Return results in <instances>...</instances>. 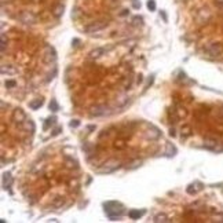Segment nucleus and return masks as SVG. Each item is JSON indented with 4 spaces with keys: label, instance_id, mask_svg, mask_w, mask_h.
<instances>
[{
    "label": "nucleus",
    "instance_id": "obj_21",
    "mask_svg": "<svg viewBox=\"0 0 223 223\" xmlns=\"http://www.w3.org/2000/svg\"><path fill=\"white\" fill-rule=\"evenodd\" d=\"M65 163H66L67 168H77V163H76V161H73V158L66 157L65 158Z\"/></svg>",
    "mask_w": 223,
    "mask_h": 223
},
{
    "label": "nucleus",
    "instance_id": "obj_33",
    "mask_svg": "<svg viewBox=\"0 0 223 223\" xmlns=\"http://www.w3.org/2000/svg\"><path fill=\"white\" fill-rule=\"evenodd\" d=\"M114 146H116V148H119V149H123V148H124V142H116V145H114Z\"/></svg>",
    "mask_w": 223,
    "mask_h": 223
},
{
    "label": "nucleus",
    "instance_id": "obj_28",
    "mask_svg": "<svg viewBox=\"0 0 223 223\" xmlns=\"http://www.w3.org/2000/svg\"><path fill=\"white\" fill-rule=\"evenodd\" d=\"M176 116L179 117V119H182V117H184V116H186V110H184V109H182V107H179V109L176 110Z\"/></svg>",
    "mask_w": 223,
    "mask_h": 223
},
{
    "label": "nucleus",
    "instance_id": "obj_12",
    "mask_svg": "<svg viewBox=\"0 0 223 223\" xmlns=\"http://www.w3.org/2000/svg\"><path fill=\"white\" fill-rule=\"evenodd\" d=\"M43 103H44V101H43L42 98H37V99H34V101H32L30 103H29V107H30L32 110H37V109H40V107L43 106Z\"/></svg>",
    "mask_w": 223,
    "mask_h": 223
},
{
    "label": "nucleus",
    "instance_id": "obj_22",
    "mask_svg": "<svg viewBox=\"0 0 223 223\" xmlns=\"http://www.w3.org/2000/svg\"><path fill=\"white\" fill-rule=\"evenodd\" d=\"M48 107H50V110H52V112H58V110H59V105L57 103V101H55V99H51Z\"/></svg>",
    "mask_w": 223,
    "mask_h": 223
},
{
    "label": "nucleus",
    "instance_id": "obj_8",
    "mask_svg": "<svg viewBox=\"0 0 223 223\" xmlns=\"http://www.w3.org/2000/svg\"><path fill=\"white\" fill-rule=\"evenodd\" d=\"M204 145H205V148L209 149V150H215V152L219 150V152H222L221 148H218V146H219V140L215 139V138H205V139H204Z\"/></svg>",
    "mask_w": 223,
    "mask_h": 223
},
{
    "label": "nucleus",
    "instance_id": "obj_25",
    "mask_svg": "<svg viewBox=\"0 0 223 223\" xmlns=\"http://www.w3.org/2000/svg\"><path fill=\"white\" fill-rule=\"evenodd\" d=\"M15 72H17V70L14 69V67H7V69H6L4 66L2 67V73H3V75H6V73H7V75H14Z\"/></svg>",
    "mask_w": 223,
    "mask_h": 223
},
{
    "label": "nucleus",
    "instance_id": "obj_26",
    "mask_svg": "<svg viewBox=\"0 0 223 223\" xmlns=\"http://www.w3.org/2000/svg\"><path fill=\"white\" fill-rule=\"evenodd\" d=\"M4 86H6V88H14V87L17 86V83H15V80H7L4 83Z\"/></svg>",
    "mask_w": 223,
    "mask_h": 223
},
{
    "label": "nucleus",
    "instance_id": "obj_15",
    "mask_svg": "<svg viewBox=\"0 0 223 223\" xmlns=\"http://www.w3.org/2000/svg\"><path fill=\"white\" fill-rule=\"evenodd\" d=\"M180 131H182V139H184V138H187V136L192 135V127H190L189 124H184Z\"/></svg>",
    "mask_w": 223,
    "mask_h": 223
},
{
    "label": "nucleus",
    "instance_id": "obj_37",
    "mask_svg": "<svg viewBox=\"0 0 223 223\" xmlns=\"http://www.w3.org/2000/svg\"><path fill=\"white\" fill-rule=\"evenodd\" d=\"M222 152H223V148H222Z\"/></svg>",
    "mask_w": 223,
    "mask_h": 223
},
{
    "label": "nucleus",
    "instance_id": "obj_17",
    "mask_svg": "<svg viewBox=\"0 0 223 223\" xmlns=\"http://www.w3.org/2000/svg\"><path fill=\"white\" fill-rule=\"evenodd\" d=\"M154 222L156 223H165V222H169V219H168V216L165 215V213H157L156 216H154Z\"/></svg>",
    "mask_w": 223,
    "mask_h": 223
},
{
    "label": "nucleus",
    "instance_id": "obj_20",
    "mask_svg": "<svg viewBox=\"0 0 223 223\" xmlns=\"http://www.w3.org/2000/svg\"><path fill=\"white\" fill-rule=\"evenodd\" d=\"M52 14H54V17L59 18V17L63 14V6H62V4H58L57 7H55L54 10H52Z\"/></svg>",
    "mask_w": 223,
    "mask_h": 223
},
{
    "label": "nucleus",
    "instance_id": "obj_18",
    "mask_svg": "<svg viewBox=\"0 0 223 223\" xmlns=\"http://www.w3.org/2000/svg\"><path fill=\"white\" fill-rule=\"evenodd\" d=\"M103 52H105V48H96V50H94V51H91L90 57L92 58V59H96V58L102 57V55H103Z\"/></svg>",
    "mask_w": 223,
    "mask_h": 223
},
{
    "label": "nucleus",
    "instance_id": "obj_11",
    "mask_svg": "<svg viewBox=\"0 0 223 223\" xmlns=\"http://www.w3.org/2000/svg\"><path fill=\"white\" fill-rule=\"evenodd\" d=\"M146 138H149V139H157V138H160V130L157 127L150 125V130L146 132Z\"/></svg>",
    "mask_w": 223,
    "mask_h": 223
},
{
    "label": "nucleus",
    "instance_id": "obj_31",
    "mask_svg": "<svg viewBox=\"0 0 223 223\" xmlns=\"http://www.w3.org/2000/svg\"><path fill=\"white\" fill-rule=\"evenodd\" d=\"M69 125H70L72 128H76V127H79V125H80V121H79V120H73V121L70 123Z\"/></svg>",
    "mask_w": 223,
    "mask_h": 223
},
{
    "label": "nucleus",
    "instance_id": "obj_16",
    "mask_svg": "<svg viewBox=\"0 0 223 223\" xmlns=\"http://www.w3.org/2000/svg\"><path fill=\"white\" fill-rule=\"evenodd\" d=\"M145 213V211H138V209H131L130 212H128V216H130L131 219H139L140 216Z\"/></svg>",
    "mask_w": 223,
    "mask_h": 223
},
{
    "label": "nucleus",
    "instance_id": "obj_7",
    "mask_svg": "<svg viewBox=\"0 0 223 223\" xmlns=\"http://www.w3.org/2000/svg\"><path fill=\"white\" fill-rule=\"evenodd\" d=\"M11 119H13V121H15L17 124H22L26 120V114L22 109H15L13 112V114H11Z\"/></svg>",
    "mask_w": 223,
    "mask_h": 223
},
{
    "label": "nucleus",
    "instance_id": "obj_24",
    "mask_svg": "<svg viewBox=\"0 0 223 223\" xmlns=\"http://www.w3.org/2000/svg\"><path fill=\"white\" fill-rule=\"evenodd\" d=\"M175 153H176V149L174 148L172 145H168V148H167V156H175Z\"/></svg>",
    "mask_w": 223,
    "mask_h": 223
},
{
    "label": "nucleus",
    "instance_id": "obj_29",
    "mask_svg": "<svg viewBox=\"0 0 223 223\" xmlns=\"http://www.w3.org/2000/svg\"><path fill=\"white\" fill-rule=\"evenodd\" d=\"M215 6L219 8V10L223 11V0H215Z\"/></svg>",
    "mask_w": 223,
    "mask_h": 223
},
{
    "label": "nucleus",
    "instance_id": "obj_27",
    "mask_svg": "<svg viewBox=\"0 0 223 223\" xmlns=\"http://www.w3.org/2000/svg\"><path fill=\"white\" fill-rule=\"evenodd\" d=\"M148 8L150 11L156 10V2H154V0H149V2H148Z\"/></svg>",
    "mask_w": 223,
    "mask_h": 223
},
{
    "label": "nucleus",
    "instance_id": "obj_32",
    "mask_svg": "<svg viewBox=\"0 0 223 223\" xmlns=\"http://www.w3.org/2000/svg\"><path fill=\"white\" fill-rule=\"evenodd\" d=\"M61 131H62V127H58V128H55V130L52 131V136H57V135L59 134Z\"/></svg>",
    "mask_w": 223,
    "mask_h": 223
},
{
    "label": "nucleus",
    "instance_id": "obj_10",
    "mask_svg": "<svg viewBox=\"0 0 223 223\" xmlns=\"http://www.w3.org/2000/svg\"><path fill=\"white\" fill-rule=\"evenodd\" d=\"M19 128H21V130H25V131H29L30 134H33L34 130H36L33 121H30V120H25L22 124H19Z\"/></svg>",
    "mask_w": 223,
    "mask_h": 223
},
{
    "label": "nucleus",
    "instance_id": "obj_34",
    "mask_svg": "<svg viewBox=\"0 0 223 223\" xmlns=\"http://www.w3.org/2000/svg\"><path fill=\"white\" fill-rule=\"evenodd\" d=\"M175 135H176V132H175V130H174V128H171V130H169V136L174 138Z\"/></svg>",
    "mask_w": 223,
    "mask_h": 223
},
{
    "label": "nucleus",
    "instance_id": "obj_4",
    "mask_svg": "<svg viewBox=\"0 0 223 223\" xmlns=\"http://www.w3.org/2000/svg\"><path fill=\"white\" fill-rule=\"evenodd\" d=\"M119 167H120V161L112 158V160H107L106 163L103 164V168L99 169L98 174H112V172H114Z\"/></svg>",
    "mask_w": 223,
    "mask_h": 223
},
{
    "label": "nucleus",
    "instance_id": "obj_5",
    "mask_svg": "<svg viewBox=\"0 0 223 223\" xmlns=\"http://www.w3.org/2000/svg\"><path fill=\"white\" fill-rule=\"evenodd\" d=\"M212 18V13H211L208 8H202V10L197 11V15H196V21H197L200 25H204V23H208Z\"/></svg>",
    "mask_w": 223,
    "mask_h": 223
},
{
    "label": "nucleus",
    "instance_id": "obj_2",
    "mask_svg": "<svg viewBox=\"0 0 223 223\" xmlns=\"http://www.w3.org/2000/svg\"><path fill=\"white\" fill-rule=\"evenodd\" d=\"M42 59H43V62L44 63H47V65L54 63L55 61H57V52H55V50L52 48V47H50V46H46L44 54H43Z\"/></svg>",
    "mask_w": 223,
    "mask_h": 223
},
{
    "label": "nucleus",
    "instance_id": "obj_3",
    "mask_svg": "<svg viewBox=\"0 0 223 223\" xmlns=\"http://www.w3.org/2000/svg\"><path fill=\"white\" fill-rule=\"evenodd\" d=\"M204 50L209 57H219V55L223 54V46L221 43H211Z\"/></svg>",
    "mask_w": 223,
    "mask_h": 223
},
{
    "label": "nucleus",
    "instance_id": "obj_19",
    "mask_svg": "<svg viewBox=\"0 0 223 223\" xmlns=\"http://www.w3.org/2000/svg\"><path fill=\"white\" fill-rule=\"evenodd\" d=\"M55 121H57V117H54V116H52V117H48V119L46 120L44 125H43V130H44V131H47V130H48L50 127H51L52 124H54Z\"/></svg>",
    "mask_w": 223,
    "mask_h": 223
},
{
    "label": "nucleus",
    "instance_id": "obj_36",
    "mask_svg": "<svg viewBox=\"0 0 223 223\" xmlns=\"http://www.w3.org/2000/svg\"><path fill=\"white\" fill-rule=\"evenodd\" d=\"M161 15H163V18H164V21L167 22V14L164 13V11H161Z\"/></svg>",
    "mask_w": 223,
    "mask_h": 223
},
{
    "label": "nucleus",
    "instance_id": "obj_9",
    "mask_svg": "<svg viewBox=\"0 0 223 223\" xmlns=\"http://www.w3.org/2000/svg\"><path fill=\"white\" fill-rule=\"evenodd\" d=\"M18 18H19V21H22L23 23H33L36 21V17H34L30 11H22L18 15Z\"/></svg>",
    "mask_w": 223,
    "mask_h": 223
},
{
    "label": "nucleus",
    "instance_id": "obj_35",
    "mask_svg": "<svg viewBox=\"0 0 223 223\" xmlns=\"http://www.w3.org/2000/svg\"><path fill=\"white\" fill-rule=\"evenodd\" d=\"M138 164H140V161H135V163H134L130 167V168H136V167H138Z\"/></svg>",
    "mask_w": 223,
    "mask_h": 223
},
{
    "label": "nucleus",
    "instance_id": "obj_6",
    "mask_svg": "<svg viewBox=\"0 0 223 223\" xmlns=\"http://www.w3.org/2000/svg\"><path fill=\"white\" fill-rule=\"evenodd\" d=\"M106 25H107V22H105V21H101V22H92V23H90L88 26H86V28H84V30L88 32V33H94V32L102 30V29H103Z\"/></svg>",
    "mask_w": 223,
    "mask_h": 223
},
{
    "label": "nucleus",
    "instance_id": "obj_23",
    "mask_svg": "<svg viewBox=\"0 0 223 223\" xmlns=\"http://www.w3.org/2000/svg\"><path fill=\"white\" fill-rule=\"evenodd\" d=\"M62 204H63V198L62 197H57L54 201H52V207L54 208H59Z\"/></svg>",
    "mask_w": 223,
    "mask_h": 223
},
{
    "label": "nucleus",
    "instance_id": "obj_13",
    "mask_svg": "<svg viewBox=\"0 0 223 223\" xmlns=\"http://www.w3.org/2000/svg\"><path fill=\"white\" fill-rule=\"evenodd\" d=\"M92 116H105V114L107 113V107L106 106H96V107H94L92 109Z\"/></svg>",
    "mask_w": 223,
    "mask_h": 223
},
{
    "label": "nucleus",
    "instance_id": "obj_30",
    "mask_svg": "<svg viewBox=\"0 0 223 223\" xmlns=\"http://www.w3.org/2000/svg\"><path fill=\"white\" fill-rule=\"evenodd\" d=\"M196 192H197V190L194 189V186H193V184H190V186L187 187V193H189V194H196Z\"/></svg>",
    "mask_w": 223,
    "mask_h": 223
},
{
    "label": "nucleus",
    "instance_id": "obj_14",
    "mask_svg": "<svg viewBox=\"0 0 223 223\" xmlns=\"http://www.w3.org/2000/svg\"><path fill=\"white\" fill-rule=\"evenodd\" d=\"M11 183H13V178H11V175L10 174L3 175V187H4V189H8V187L11 186Z\"/></svg>",
    "mask_w": 223,
    "mask_h": 223
},
{
    "label": "nucleus",
    "instance_id": "obj_1",
    "mask_svg": "<svg viewBox=\"0 0 223 223\" xmlns=\"http://www.w3.org/2000/svg\"><path fill=\"white\" fill-rule=\"evenodd\" d=\"M103 207H105V212H106L107 218L112 219V221H116V219L121 218L123 213H124L121 204L117 201H107L103 204Z\"/></svg>",
    "mask_w": 223,
    "mask_h": 223
}]
</instances>
